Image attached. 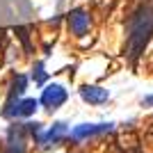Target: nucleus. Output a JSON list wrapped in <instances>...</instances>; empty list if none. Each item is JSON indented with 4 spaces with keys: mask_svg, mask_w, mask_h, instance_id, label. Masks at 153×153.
Segmentation results:
<instances>
[{
    "mask_svg": "<svg viewBox=\"0 0 153 153\" xmlns=\"http://www.w3.org/2000/svg\"><path fill=\"white\" fill-rule=\"evenodd\" d=\"M27 76L25 73H16V76L12 78V85H9V91H7V101H19V98H23V94H25L27 89Z\"/></svg>",
    "mask_w": 153,
    "mask_h": 153,
    "instance_id": "nucleus-8",
    "label": "nucleus"
},
{
    "mask_svg": "<svg viewBox=\"0 0 153 153\" xmlns=\"http://www.w3.org/2000/svg\"><path fill=\"white\" fill-rule=\"evenodd\" d=\"M151 39H153V0H146L126 19L123 55L128 62L137 64V59L144 57Z\"/></svg>",
    "mask_w": 153,
    "mask_h": 153,
    "instance_id": "nucleus-1",
    "label": "nucleus"
},
{
    "mask_svg": "<svg viewBox=\"0 0 153 153\" xmlns=\"http://www.w3.org/2000/svg\"><path fill=\"white\" fill-rule=\"evenodd\" d=\"M80 98L89 105H103L110 101V91L101 85H82L80 87Z\"/></svg>",
    "mask_w": 153,
    "mask_h": 153,
    "instance_id": "nucleus-7",
    "label": "nucleus"
},
{
    "mask_svg": "<svg viewBox=\"0 0 153 153\" xmlns=\"http://www.w3.org/2000/svg\"><path fill=\"white\" fill-rule=\"evenodd\" d=\"M144 105H146V108H151V105H153V94H151V96H146V98H144Z\"/></svg>",
    "mask_w": 153,
    "mask_h": 153,
    "instance_id": "nucleus-13",
    "label": "nucleus"
},
{
    "mask_svg": "<svg viewBox=\"0 0 153 153\" xmlns=\"http://www.w3.org/2000/svg\"><path fill=\"white\" fill-rule=\"evenodd\" d=\"M2 46H5V32L0 30V48H2Z\"/></svg>",
    "mask_w": 153,
    "mask_h": 153,
    "instance_id": "nucleus-14",
    "label": "nucleus"
},
{
    "mask_svg": "<svg viewBox=\"0 0 153 153\" xmlns=\"http://www.w3.org/2000/svg\"><path fill=\"white\" fill-rule=\"evenodd\" d=\"M69 101V91H66V87L59 82H51L46 85L44 91H41V96H39V103L46 108V112H55V110H59L64 105V103Z\"/></svg>",
    "mask_w": 153,
    "mask_h": 153,
    "instance_id": "nucleus-3",
    "label": "nucleus"
},
{
    "mask_svg": "<svg viewBox=\"0 0 153 153\" xmlns=\"http://www.w3.org/2000/svg\"><path fill=\"white\" fill-rule=\"evenodd\" d=\"M69 123L66 121H55L48 130L44 133V137L39 140V146L44 149V151H51V149H57L62 142L69 140Z\"/></svg>",
    "mask_w": 153,
    "mask_h": 153,
    "instance_id": "nucleus-5",
    "label": "nucleus"
},
{
    "mask_svg": "<svg viewBox=\"0 0 153 153\" xmlns=\"http://www.w3.org/2000/svg\"><path fill=\"white\" fill-rule=\"evenodd\" d=\"M14 32H16V37L23 41L25 53H27V55H32V53H34V48H32V44H30V34H27V32H30V27H27V25H19V27H14Z\"/></svg>",
    "mask_w": 153,
    "mask_h": 153,
    "instance_id": "nucleus-9",
    "label": "nucleus"
},
{
    "mask_svg": "<svg viewBox=\"0 0 153 153\" xmlns=\"http://www.w3.org/2000/svg\"><path fill=\"white\" fill-rule=\"evenodd\" d=\"M66 23H69V30L73 37H85L87 32H89V25H91V16L89 12H85V9H71L66 14Z\"/></svg>",
    "mask_w": 153,
    "mask_h": 153,
    "instance_id": "nucleus-6",
    "label": "nucleus"
},
{
    "mask_svg": "<svg viewBox=\"0 0 153 153\" xmlns=\"http://www.w3.org/2000/svg\"><path fill=\"white\" fill-rule=\"evenodd\" d=\"M146 142H149V144L153 146V126L149 128V133H146Z\"/></svg>",
    "mask_w": 153,
    "mask_h": 153,
    "instance_id": "nucleus-12",
    "label": "nucleus"
},
{
    "mask_svg": "<svg viewBox=\"0 0 153 153\" xmlns=\"http://www.w3.org/2000/svg\"><path fill=\"white\" fill-rule=\"evenodd\" d=\"M32 80H34V85H46L48 73H46V64L44 62H34V66H32Z\"/></svg>",
    "mask_w": 153,
    "mask_h": 153,
    "instance_id": "nucleus-10",
    "label": "nucleus"
},
{
    "mask_svg": "<svg viewBox=\"0 0 153 153\" xmlns=\"http://www.w3.org/2000/svg\"><path fill=\"white\" fill-rule=\"evenodd\" d=\"M112 128H114V123H112V121H103V123H80V126H76V128L69 133V140H71V142H85V140H91V137H101V135L112 133Z\"/></svg>",
    "mask_w": 153,
    "mask_h": 153,
    "instance_id": "nucleus-4",
    "label": "nucleus"
},
{
    "mask_svg": "<svg viewBox=\"0 0 153 153\" xmlns=\"http://www.w3.org/2000/svg\"><path fill=\"white\" fill-rule=\"evenodd\" d=\"M27 128V135H30V140H34L39 144V140L44 137V123H39V121H27L25 123Z\"/></svg>",
    "mask_w": 153,
    "mask_h": 153,
    "instance_id": "nucleus-11",
    "label": "nucleus"
},
{
    "mask_svg": "<svg viewBox=\"0 0 153 153\" xmlns=\"http://www.w3.org/2000/svg\"><path fill=\"white\" fill-rule=\"evenodd\" d=\"M27 140H30V135H27L25 123H12L7 128L2 153H27Z\"/></svg>",
    "mask_w": 153,
    "mask_h": 153,
    "instance_id": "nucleus-2",
    "label": "nucleus"
}]
</instances>
